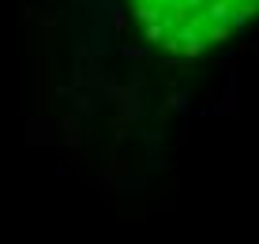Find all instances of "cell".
<instances>
[{
    "label": "cell",
    "instance_id": "6da1fadb",
    "mask_svg": "<svg viewBox=\"0 0 259 244\" xmlns=\"http://www.w3.org/2000/svg\"><path fill=\"white\" fill-rule=\"evenodd\" d=\"M150 38L165 34L169 45L199 53L237 34L259 12V0H136Z\"/></svg>",
    "mask_w": 259,
    "mask_h": 244
}]
</instances>
